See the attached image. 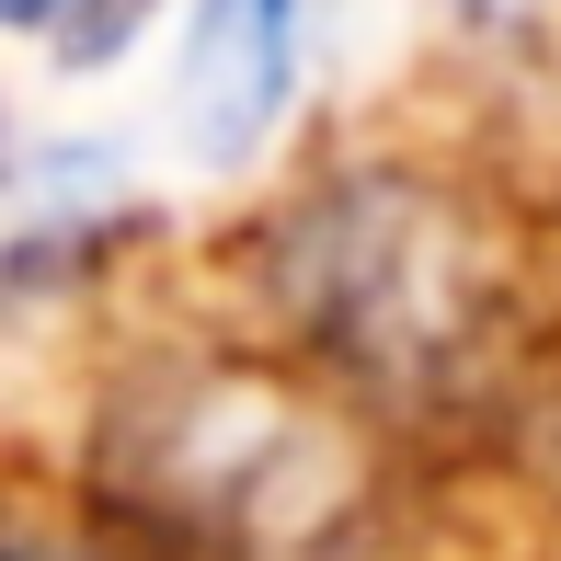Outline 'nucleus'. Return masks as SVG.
<instances>
[{
	"instance_id": "423d86ee",
	"label": "nucleus",
	"mask_w": 561,
	"mask_h": 561,
	"mask_svg": "<svg viewBox=\"0 0 561 561\" xmlns=\"http://www.w3.org/2000/svg\"><path fill=\"white\" fill-rule=\"evenodd\" d=\"M0 172H12V149H0Z\"/></svg>"
},
{
	"instance_id": "39448f33",
	"label": "nucleus",
	"mask_w": 561,
	"mask_h": 561,
	"mask_svg": "<svg viewBox=\"0 0 561 561\" xmlns=\"http://www.w3.org/2000/svg\"><path fill=\"white\" fill-rule=\"evenodd\" d=\"M0 561H126V550L81 539V527H58V516H23V504H0Z\"/></svg>"
},
{
	"instance_id": "20e7f679",
	"label": "nucleus",
	"mask_w": 561,
	"mask_h": 561,
	"mask_svg": "<svg viewBox=\"0 0 561 561\" xmlns=\"http://www.w3.org/2000/svg\"><path fill=\"white\" fill-rule=\"evenodd\" d=\"M149 23V0H0V35H35V46H58L69 69H92V58H115L126 35Z\"/></svg>"
},
{
	"instance_id": "7ed1b4c3",
	"label": "nucleus",
	"mask_w": 561,
	"mask_h": 561,
	"mask_svg": "<svg viewBox=\"0 0 561 561\" xmlns=\"http://www.w3.org/2000/svg\"><path fill=\"white\" fill-rule=\"evenodd\" d=\"M298 46H310V0H195V58L184 104L218 161H241L298 92Z\"/></svg>"
},
{
	"instance_id": "f03ea898",
	"label": "nucleus",
	"mask_w": 561,
	"mask_h": 561,
	"mask_svg": "<svg viewBox=\"0 0 561 561\" xmlns=\"http://www.w3.org/2000/svg\"><path fill=\"white\" fill-rule=\"evenodd\" d=\"M92 493L161 561H344L367 539V458L310 367L172 355L92 424Z\"/></svg>"
},
{
	"instance_id": "f257e3e1",
	"label": "nucleus",
	"mask_w": 561,
	"mask_h": 561,
	"mask_svg": "<svg viewBox=\"0 0 561 561\" xmlns=\"http://www.w3.org/2000/svg\"><path fill=\"white\" fill-rule=\"evenodd\" d=\"M252 275H264L287 355L321 390L413 424H481L516 401L527 367L516 287L470 229V207L424 172L390 161L321 172L310 195H287L252 229Z\"/></svg>"
}]
</instances>
